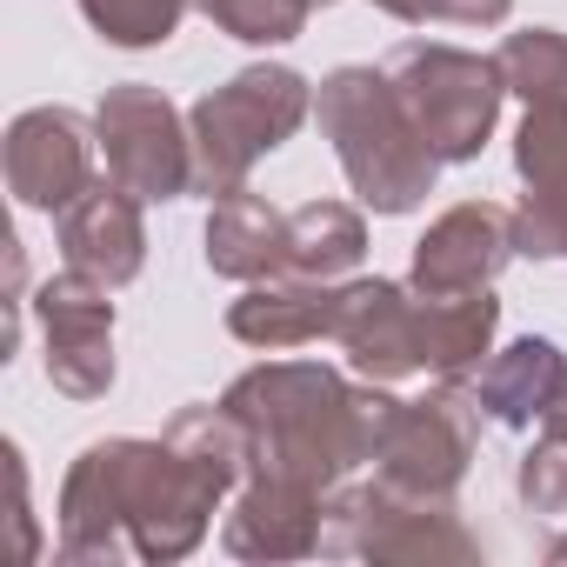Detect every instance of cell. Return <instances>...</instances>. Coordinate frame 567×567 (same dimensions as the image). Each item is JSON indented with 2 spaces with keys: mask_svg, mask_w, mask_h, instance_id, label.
Wrapping results in <instances>:
<instances>
[{
  "mask_svg": "<svg viewBox=\"0 0 567 567\" xmlns=\"http://www.w3.org/2000/svg\"><path fill=\"white\" fill-rule=\"evenodd\" d=\"M388 81H394L401 107L414 114V127L427 134V147L441 154V167L474 161L507 101L494 54H467V48H441V41H401L388 54Z\"/></svg>",
  "mask_w": 567,
  "mask_h": 567,
  "instance_id": "5b68a950",
  "label": "cell"
},
{
  "mask_svg": "<svg viewBox=\"0 0 567 567\" xmlns=\"http://www.w3.org/2000/svg\"><path fill=\"white\" fill-rule=\"evenodd\" d=\"M114 288L81 267L48 274L34 315H41V348H48V381L68 401H101L114 388Z\"/></svg>",
  "mask_w": 567,
  "mask_h": 567,
  "instance_id": "9c48e42d",
  "label": "cell"
},
{
  "mask_svg": "<svg viewBox=\"0 0 567 567\" xmlns=\"http://www.w3.org/2000/svg\"><path fill=\"white\" fill-rule=\"evenodd\" d=\"M514 167H520L527 187L567 181V101L527 107V121H520V134H514Z\"/></svg>",
  "mask_w": 567,
  "mask_h": 567,
  "instance_id": "cb8c5ba5",
  "label": "cell"
},
{
  "mask_svg": "<svg viewBox=\"0 0 567 567\" xmlns=\"http://www.w3.org/2000/svg\"><path fill=\"white\" fill-rule=\"evenodd\" d=\"M494 328H501L494 288H474V295H421V368L434 381L481 374L487 354H494Z\"/></svg>",
  "mask_w": 567,
  "mask_h": 567,
  "instance_id": "d6986e66",
  "label": "cell"
},
{
  "mask_svg": "<svg viewBox=\"0 0 567 567\" xmlns=\"http://www.w3.org/2000/svg\"><path fill=\"white\" fill-rule=\"evenodd\" d=\"M514 247L534 260H567V181L527 187L514 207Z\"/></svg>",
  "mask_w": 567,
  "mask_h": 567,
  "instance_id": "d4e9b609",
  "label": "cell"
},
{
  "mask_svg": "<svg viewBox=\"0 0 567 567\" xmlns=\"http://www.w3.org/2000/svg\"><path fill=\"white\" fill-rule=\"evenodd\" d=\"M540 427H547V434H567V388L554 394V408H547V421H540Z\"/></svg>",
  "mask_w": 567,
  "mask_h": 567,
  "instance_id": "83f0119b",
  "label": "cell"
},
{
  "mask_svg": "<svg viewBox=\"0 0 567 567\" xmlns=\"http://www.w3.org/2000/svg\"><path fill=\"white\" fill-rule=\"evenodd\" d=\"M334 308H341L334 280L267 274V280H247V295L227 308V334L260 348V354L308 348V341H334Z\"/></svg>",
  "mask_w": 567,
  "mask_h": 567,
  "instance_id": "5bb4252c",
  "label": "cell"
},
{
  "mask_svg": "<svg viewBox=\"0 0 567 567\" xmlns=\"http://www.w3.org/2000/svg\"><path fill=\"white\" fill-rule=\"evenodd\" d=\"M240 481H247L240 461L181 447L167 434L161 441L121 434V520H127L134 560H187L207 540L214 507Z\"/></svg>",
  "mask_w": 567,
  "mask_h": 567,
  "instance_id": "3957f363",
  "label": "cell"
},
{
  "mask_svg": "<svg viewBox=\"0 0 567 567\" xmlns=\"http://www.w3.org/2000/svg\"><path fill=\"white\" fill-rule=\"evenodd\" d=\"M368 254V220L348 200H308L288 214V260L280 274H308V280H341Z\"/></svg>",
  "mask_w": 567,
  "mask_h": 567,
  "instance_id": "ffe728a7",
  "label": "cell"
},
{
  "mask_svg": "<svg viewBox=\"0 0 567 567\" xmlns=\"http://www.w3.org/2000/svg\"><path fill=\"white\" fill-rule=\"evenodd\" d=\"M187 8H194V0H81L87 28L107 48H161L181 28Z\"/></svg>",
  "mask_w": 567,
  "mask_h": 567,
  "instance_id": "7402d4cb",
  "label": "cell"
},
{
  "mask_svg": "<svg viewBox=\"0 0 567 567\" xmlns=\"http://www.w3.org/2000/svg\"><path fill=\"white\" fill-rule=\"evenodd\" d=\"M527 514H554L567 520V434H540L527 454H520V474H514Z\"/></svg>",
  "mask_w": 567,
  "mask_h": 567,
  "instance_id": "484cf974",
  "label": "cell"
},
{
  "mask_svg": "<svg viewBox=\"0 0 567 567\" xmlns=\"http://www.w3.org/2000/svg\"><path fill=\"white\" fill-rule=\"evenodd\" d=\"M514 254H520L514 247V214L494 207V200H461L414 240L408 288L414 295H474V288H494Z\"/></svg>",
  "mask_w": 567,
  "mask_h": 567,
  "instance_id": "7c38bea8",
  "label": "cell"
},
{
  "mask_svg": "<svg viewBox=\"0 0 567 567\" xmlns=\"http://www.w3.org/2000/svg\"><path fill=\"white\" fill-rule=\"evenodd\" d=\"M494 68H501V87L520 94L527 107L567 101V34H554V28L507 34V41L494 48Z\"/></svg>",
  "mask_w": 567,
  "mask_h": 567,
  "instance_id": "44dd1931",
  "label": "cell"
},
{
  "mask_svg": "<svg viewBox=\"0 0 567 567\" xmlns=\"http://www.w3.org/2000/svg\"><path fill=\"white\" fill-rule=\"evenodd\" d=\"M334 341L348 354V368L361 381H408V374H427L421 368V295L408 280H348L341 288V308H334Z\"/></svg>",
  "mask_w": 567,
  "mask_h": 567,
  "instance_id": "30bf717a",
  "label": "cell"
},
{
  "mask_svg": "<svg viewBox=\"0 0 567 567\" xmlns=\"http://www.w3.org/2000/svg\"><path fill=\"white\" fill-rule=\"evenodd\" d=\"M474 441H481V401L461 381H441L427 401H401V414L374 454V474L408 487V494L454 501V487L467 481Z\"/></svg>",
  "mask_w": 567,
  "mask_h": 567,
  "instance_id": "ba28073f",
  "label": "cell"
},
{
  "mask_svg": "<svg viewBox=\"0 0 567 567\" xmlns=\"http://www.w3.org/2000/svg\"><path fill=\"white\" fill-rule=\"evenodd\" d=\"M547 560H554V567H567V534H560V540H547Z\"/></svg>",
  "mask_w": 567,
  "mask_h": 567,
  "instance_id": "f546056e",
  "label": "cell"
},
{
  "mask_svg": "<svg viewBox=\"0 0 567 567\" xmlns=\"http://www.w3.org/2000/svg\"><path fill=\"white\" fill-rule=\"evenodd\" d=\"M301 8L315 14V8H334V0H301ZM374 8H381V14H401V0H374Z\"/></svg>",
  "mask_w": 567,
  "mask_h": 567,
  "instance_id": "f1b7e54d",
  "label": "cell"
},
{
  "mask_svg": "<svg viewBox=\"0 0 567 567\" xmlns=\"http://www.w3.org/2000/svg\"><path fill=\"white\" fill-rule=\"evenodd\" d=\"M94 134L68 107H28L8 127V187L34 214H68L94 187Z\"/></svg>",
  "mask_w": 567,
  "mask_h": 567,
  "instance_id": "8fae6325",
  "label": "cell"
},
{
  "mask_svg": "<svg viewBox=\"0 0 567 567\" xmlns=\"http://www.w3.org/2000/svg\"><path fill=\"white\" fill-rule=\"evenodd\" d=\"M220 408L240 414L254 434L247 474H288L315 494H334L354 467H368L401 414V401L381 381H348L321 361H267L247 368Z\"/></svg>",
  "mask_w": 567,
  "mask_h": 567,
  "instance_id": "6da1fadb",
  "label": "cell"
},
{
  "mask_svg": "<svg viewBox=\"0 0 567 567\" xmlns=\"http://www.w3.org/2000/svg\"><path fill=\"white\" fill-rule=\"evenodd\" d=\"M315 121L334 141V161H341L348 187L361 194V207L414 214L434 194L441 154L414 127V114L401 107L388 68H334L315 94Z\"/></svg>",
  "mask_w": 567,
  "mask_h": 567,
  "instance_id": "7a4b0ae2",
  "label": "cell"
},
{
  "mask_svg": "<svg viewBox=\"0 0 567 567\" xmlns=\"http://www.w3.org/2000/svg\"><path fill=\"white\" fill-rule=\"evenodd\" d=\"M321 554H361V560H408V567H434V560H481V540L461 527L454 501L441 494H408L394 481H361V487H334L328 494V520H321Z\"/></svg>",
  "mask_w": 567,
  "mask_h": 567,
  "instance_id": "8992f818",
  "label": "cell"
},
{
  "mask_svg": "<svg viewBox=\"0 0 567 567\" xmlns=\"http://www.w3.org/2000/svg\"><path fill=\"white\" fill-rule=\"evenodd\" d=\"M194 8H200L220 34H234V41H247V48H280V41H295V34L308 28V8H301V0H194Z\"/></svg>",
  "mask_w": 567,
  "mask_h": 567,
  "instance_id": "603a6c76",
  "label": "cell"
},
{
  "mask_svg": "<svg viewBox=\"0 0 567 567\" xmlns=\"http://www.w3.org/2000/svg\"><path fill=\"white\" fill-rule=\"evenodd\" d=\"M560 388H567V354H560L554 341H540V334H527V341L487 354V368L474 374V401H481V414L501 421V427H534V421H547V408H554Z\"/></svg>",
  "mask_w": 567,
  "mask_h": 567,
  "instance_id": "ac0fdd59",
  "label": "cell"
},
{
  "mask_svg": "<svg viewBox=\"0 0 567 567\" xmlns=\"http://www.w3.org/2000/svg\"><path fill=\"white\" fill-rule=\"evenodd\" d=\"M321 520H328V494L288 474H247L240 501L227 507L220 547L234 560H308L321 554Z\"/></svg>",
  "mask_w": 567,
  "mask_h": 567,
  "instance_id": "4fadbf2b",
  "label": "cell"
},
{
  "mask_svg": "<svg viewBox=\"0 0 567 567\" xmlns=\"http://www.w3.org/2000/svg\"><path fill=\"white\" fill-rule=\"evenodd\" d=\"M308 114H315V87L295 68H240L227 87H214V94H200L187 107L194 187L200 194L247 187L254 161L274 154L280 141H295V127Z\"/></svg>",
  "mask_w": 567,
  "mask_h": 567,
  "instance_id": "277c9868",
  "label": "cell"
},
{
  "mask_svg": "<svg viewBox=\"0 0 567 567\" xmlns=\"http://www.w3.org/2000/svg\"><path fill=\"white\" fill-rule=\"evenodd\" d=\"M141 207L121 181H94L68 214H61V254L68 267L107 280V288H127V280L147 267V227H141Z\"/></svg>",
  "mask_w": 567,
  "mask_h": 567,
  "instance_id": "9a60e30c",
  "label": "cell"
},
{
  "mask_svg": "<svg viewBox=\"0 0 567 567\" xmlns=\"http://www.w3.org/2000/svg\"><path fill=\"white\" fill-rule=\"evenodd\" d=\"M280 260H288V214L267 207L247 187L214 194V207H207V267L220 280H240L247 288V280L280 274Z\"/></svg>",
  "mask_w": 567,
  "mask_h": 567,
  "instance_id": "e0dca14e",
  "label": "cell"
},
{
  "mask_svg": "<svg viewBox=\"0 0 567 567\" xmlns=\"http://www.w3.org/2000/svg\"><path fill=\"white\" fill-rule=\"evenodd\" d=\"M61 560H134L121 520V441H94L61 481Z\"/></svg>",
  "mask_w": 567,
  "mask_h": 567,
  "instance_id": "2e32d148",
  "label": "cell"
},
{
  "mask_svg": "<svg viewBox=\"0 0 567 567\" xmlns=\"http://www.w3.org/2000/svg\"><path fill=\"white\" fill-rule=\"evenodd\" d=\"M514 14V0H401L394 21L414 28H501Z\"/></svg>",
  "mask_w": 567,
  "mask_h": 567,
  "instance_id": "4316f807",
  "label": "cell"
},
{
  "mask_svg": "<svg viewBox=\"0 0 567 567\" xmlns=\"http://www.w3.org/2000/svg\"><path fill=\"white\" fill-rule=\"evenodd\" d=\"M94 141L107 154V181H121L134 200H181L194 187V134L181 121V107L147 87V81H127V87H107L101 107H94Z\"/></svg>",
  "mask_w": 567,
  "mask_h": 567,
  "instance_id": "52a82bcc",
  "label": "cell"
}]
</instances>
